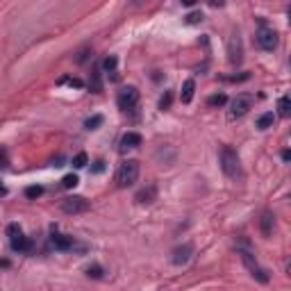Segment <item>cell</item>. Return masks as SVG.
<instances>
[{
	"label": "cell",
	"mask_w": 291,
	"mask_h": 291,
	"mask_svg": "<svg viewBox=\"0 0 291 291\" xmlns=\"http://www.w3.org/2000/svg\"><path fill=\"white\" fill-rule=\"evenodd\" d=\"M7 237H9V244H12L14 250H18V253H25V250H30V241H27V237L23 235V230L16 225V223H9L7 225Z\"/></svg>",
	"instance_id": "obj_4"
},
{
	"label": "cell",
	"mask_w": 291,
	"mask_h": 291,
	"mask_svg": "<svg viewBox=\"0 0 291 291\" xmlns=\"http://www.w3.org/2000/svg\"><path fill=\"white\" fill-rule=\"evenodd\" d=\"M86 162H89L86 153H80V155H75V157H73V166H75V168H84Z\"/></svg>",
	"instance_id": "obj_22"
},
{
	"label": "cell",
	"mask_w": 291,
	"mask_h": 291,
	"mask_svg": "<svg viewBox=\"0 0 291 291\" xmlns=\"http://www.w3.org/2000/svg\"><path fill=\"white\" fill-rule=\"evenodd\" d=\"M273 121H275L273 111H266V114H261L259 119H257V128H259V130H269L271 125H273Z\"/></svg>",
	"instance_id": "obj_15"
},
{
	"label": "cell",
	"mask_w": 291,
	"mask_h": 291,
	"mask_svg": "<svg viewBox=\"0 0 291 291\" xmlns=\"http://www.w3.org/2000/svg\"><path fill=\"white\" fill-rule=\"evenodd\" d=\"M77 182H80V180H77V176H73V173H71V176H66L64 180H62V187H64V189H73V187H77Z\"/></svg>",
	"instance_id": "obj_24"
},
{
	"label": "cell",
	"mask_w": 291,
	"mask_h": 291,
	"mask_svg": "<svg viewBox=\"0 0 291 291\" xmlns=\"http://www.w3.org/2000/svg\"><path fill=\"white\" fill-rule=\"evenodd\" d=\"M5 193H7V189H5L3 184H0V196H5Z\"/></svg>",
	"instance_id": "obj_29"
},
{
	"label": "cell",
	"mask_w": 291,
	"mask_h": 291,
	"mask_svg": "<svg viewBox=\"0 0 291 291\" xmlns=\"http://www.w3.org/2000/svg\"><path fill=\"white\" fill-rule=\"evenodd\" d=\"M255 96L253 94H239L235 100H232L230 107V119H241L244 114H248V109L253 107Z\"/></svg>",
	"instance_id": "obj_5"
},
{
	"label": "cell",
	"mask_w": 291,
	"mask_h": 291,
	"mask_svg": "<svg viewBox=\"0 0 291 291\" xmlns=\"http://www.w3.org/2000/svg\"><path fill=\"white\" fill-rule=\"evenodd\" d=\"M139 178V162L137 159H125L116 171V182L119 187H132Z\"/></svg>",
	"instance_id": "obj_2"
},
{
	"label": "cell",
	"mask_w": 291,
	"mask_h": 291,
	"mask_svg": "<svg viewBox=\"0 0 291 291\" xmlns=\"http://www.w3.org/2000/svg\"><path fill=\"white\" fill-rule=\"evenodd\" d=\"M225 103H227V96L225 94H214V96H210V98H207V105H210V107H223Z\"/></svg>",
	"instance_id": "obj_17"
},
{
	"label": "cell",
	"mask_w": 291,
	"mask_h": 291,
	"mask_svg": "<svg viewBox=\"0 0 291 291\" xmlns=\"http://www.w3.org/2000/svg\"><path fill=\"white\" fill-rule=\"evenodd\" d=\"M221 168H223V173H225L227 178H232V180L241 178L239 155H237V150L230 148V146H223L221 148Z\"/></svg>",
	"instance_id": "obj_1"
},
{
	"label": "cell",
	"mask_w": 291,
	"mask_h": 291,
	"mask_svg": "<svg viewBox=\"0 0 291 291\" xmlns=\"http://www.w3.org/2000/svg\"><path fill=\"white\" fill-rule=\"evenodd\" d=\"M227 55H230V62L232 64H241V60H244V50H241V39L239 37H230V41H227Z\"/></svg>",
	"instance_id": "obj_9"
},
{
	"label": "cell",
	"mask_w": 291,
	"mask_h": 291,
	"mask_svg": "<svg viewBox=\"0 0 291 291\" xmlns=\"http://www.w3.org/2000/svg\"><path fill=\"white\" fill-rule=\"evenodd\" d=\"M137 146H141V134L139 132L123 134V139H121V150H130V148H137Z\"/></svg>",
	"instance_id": "obj_12"
},
{
	"label": "cell",
	"mask_w": 291,
	"mask_h": 291,
	"mask_svg": "<svg viewBox=\"0 0 291 291\" xmlns=\"http://www.w3.org/2000/svg\"><path fill=\"white\" fill-rule=\"evenodd\" d=\"M191 255H193V246L191 244H184V246H180V248L173 250V264H176V266H184L189 259H191Z\"/></svg>",
	"instance_id": "obj_10"
},
{
	"label": "cell",
	"mask_w": 291,
	"mask_h": 291,
	"mask_svg": "<svg viewBox=\"0 0 291 291\" xmlns=\"http://www.w3.org/2000/svg\"><path fill=\"white\" fill-rule=\"evenodd\" d=\"M259 227H261V235L271 237V232H273V214H271V212H264V216H261V221H259Z\"/></svg>",
	"instance_id": "obj_14"
},
{
	"label": "cell",
	"mask_w": 291,
	"mask_h": 291,
	"mask_svg": "<svg viewBox=\"0 0 291 291\" xmlns=\"http://www.w3.org/2000/svg\"><path fill=\"white\" fill-rule=\"evenodd\" d=\"M86 275L94 278V280H100L103 278V269H100V266H89V269H86Z\"/></svg>",
	"instance_id": "obj_25"
},
{
	"label": "cell",
	"mask_w": 291,
	"mask_h": 291,
	"mask_svg": "<svg viewBox=\"0 0 291 291\" xmlns=\"http://www.w3.org/2000/svg\"><path fill=\"white\" fill-rule=\"evenodd\" d=\"M103 116H100V114H96V116H91V119H86L84 121V128L86 130H98V125H103Z\"/></svg>",
	"instance_id": "obj_19"
},
{
	"label": "cell",
	"mask_w": 291,
	"mask_h": 291,
	"mask_svg": "<svg viewBox=\"0 0 291 291\" xmlns=\"http://www.w3.org/2000/svg\"><path fill=\"white\" fill-rule=\"evenodd\" d=\"M116 64H119V60H116V57L111 55V57H107V60L103 62V69L107 71V73H111V75L116 77Z\"/></svg>",
	"instance_id": "obj_21"
},
{
	"label": "cell",
	"mask_w": 291,
	"mask_h": 291,
	"mask_svg": "<svg viewBox=\"0 0 291 291\" xmlns=\"http://www.w3.org/2000/svg\"><path fill=\"white\" fill-rule=\"evenodd\" d=\"M193 91H196V82H193V80H187V82L182 84V94H180V100H182L184 105H189V103L193 100Z\"/></svg>",
	"instance_id": "obj_13"
},
{
	"label": "cell",
	"mask_w": 291,
	"mask_h": 291,
	"mask_svg": "<svg viewBox=\"0 0 291 291\" xmlns=\"http://www.w3.org/2000/svg\"><path fill=\"white\" fill-rule=\"evenodd\" d=\"M282 159H284V162H289V159H291V153H289V150H284V153H282Z\"/></svg>",
	"instance_id": "obj_28"
},
{
	"label": "cell",
	"mask_w": 291,
	"mask_h": 291,
	"mask_svg": "<svg viewBox=\"0 0 291 291\" xmlns=\"http://www.w3.org/2000/svg\"><path fill=\"white\" fill-rule=\"evenodd\" d=\"M41 193H43V187H39V184H37V187H27L25 189V196L27 198H39Z\"/></svg>",
	"instance_id": "obj_26"
},
{
	"label": "cell",
	"mask_w": 291,
	"mask_h": 291,
	"mask_svg": "<svg viewBox=\"0 0 291 291\" xmlns=\"http://www.w3.org/2000/svg\"><path fill=\"white\" fill-rule=\"evenodd\" d=\"M184 21H187V25H198V23L202 21V14L200 12H191L187 18H184Z\"/></svg>",
	"instance_id": "obj_23"
},
{
	"label": "cell",
	"mask_w": 291,
	"mask_h": 291,
	"mask_svg": "<svg viewBox=\"0 0 291 291\" xmlns=\"http://www.w3.org/2000/svg\"><path fill=\"white\" fill-rule=\"evenodd\" d=\"M86 210H89V200H84L82 196H71L62 200V212L66 214H82Z\"/></svg>",
	"instance_id": "obj_8"
},
{
	"label": "cell",
	"mask_w": 291,
	"mask_h": 291,
	"mask_svg": "<svg viewBox=\"0 0 291 291\" xmlns=\"http://www.w3.org/2000/svg\"><path fill=\"white\" fill-rule=\"evenodd\" d=\"M257 43H259L261 50L271 52L278 48L280 39H278V32L273 30V27H259V32H257Z\"/></svg>",
	"instance_id": "obj_7"
},
{
	"label": "cell",
	"mask_w": 291,
	"mask_h": 291,
	"mask_svg": "<svg viewBox=\"0 0 291 291\" xmlns=\"http://www.w3.org/2000/svg\"><path fill=\"white\" fill-rule=\"evenodd\" d=\"M239 255H241V259H244V264H246V269L250 271V275H253V278L257 280V282H261V284H266L271 280V275L266 273L264 269H261L259 264H257V259H255V255L250 253L248 248H246V246H239Z\"/></svg>",
	"instance_id": "obj_3"
},
{
	"label": "cell",
	"mask_w": 291,
	"mask_h": 291,
	"mask_svg": "<svg viewBox=\"0 0 291 291\" xmlns=\"http://www.w3.org/2000/svg\"><path fill=\"white\" fill-rule=\"evenodd\" d=\"M116 103H119V107L123 111H130L137 107L139 103V91L137 86H123V89L119 91V98H116Z\"/></svg>",
	"instance_id": "obj_6"
},
{
	"label": "cell",
	"mask_w": 291,
	"mask_h": 291,
	"mask_svg": "<svg viewBox=\"0 0 291 291\" xmlns=\"http://www.w3.org/2000/svg\"><path fill=\"white\" fill-rule=\"evenodd\" d=\"M153 198H155V187H153V184H150L148 189H143V191L137 193V200H139V202H150Z\"/></svg>",
	"instance_id": "obj_18"
},
{
	"label": "cell",
	"mask_w": 291,
	"mask_h": 291,
	"mask_svg": "<svg viewBox=\"0 0 291 291\" xmlns=\"http://www.w3.org/2000/svg\"><path fill=\"white\" fill-rule=\"evenodd\" d=\"M0 162H3L0 166H7V153H5L3 148H0Z\"/></svg>",
	"instance_id": "obj_27"
},
{
	"label": "cell",
	"mask_w": 291,
	"mask_h": 291,
	"mask_svg": "<svg viewBox=\"0 0 291 291\" xmlns=\"http://www.w3.org/2000/svg\"><path fill=\"white\" fill-rule=\"evenodd\" d=\"M171 105H173V91H166L162 96V100H159V109L166 111V109H171Z\"/></svg>",
	"instance_id": "obj_20"
},
{
	"label": "cell",
	"mask_w": 291,
	"mask_h": 291,
	"mask_svg": "<svg viewBox=\"0 0 291 291\" xmlns=\"http://www.w3.org/2000/svg\"><path fill=\"white\" fill-rule=\"evenodd\" d=\"M278 111H280V116H287L291 114V100H289V96H282V98L278 100Z\"/></svg>",
	"instance_id": "obj_16"
},
{
	"label": "cell",
	"mask_w": 291,
	"mask_h": 291,
	"mask_svg": "<svg viewBox=\"0 0 291 291\" xmlns=\"http://www.w3.org/2000/svg\"><path fill=\"white\" fill-rule=\"evenodd\" d=\"M50 244L55 246V250H69V248H73V237L60 235V232H52Z\"/></svg>",
	"instance_id": "obj_11"
}]
</instances>
